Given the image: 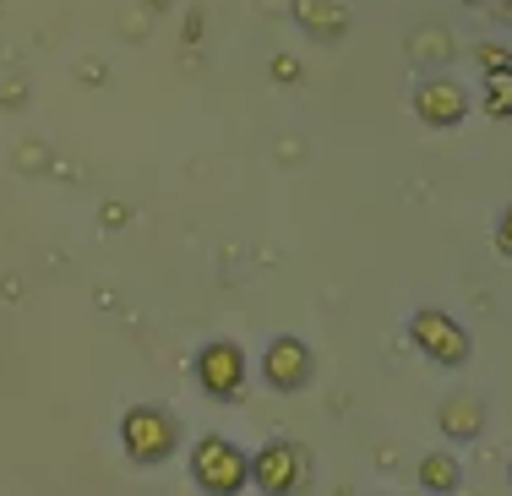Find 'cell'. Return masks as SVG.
<instances>
[{"mask_svg": "<svg viewBox=\"0 0 512 496\" xmlns=\"http://www.w3.org/2000/svg\"><path fill=\"white\" fill-rule=\"evenodd\" d=\"M175 442H180L175 415H164V409H153V404L126 409V420H120V447H126L131 464H164V458L175 453Z\"/></svg>", "mask_w": 512, "mask_h": 496, "instance_id": "2", "label": "cell"}, {"mask_svg": "<svg viewBox=\"0 0 512 496\" xmlns=\"http://www.w3.org/2000/svg\"><path fill=\"white\" fill-rule=\"evenodd\" d=\"M262 371H267V382L273 387H300L306 382V371H311V360H306V344H295V338H278L273 349H267V360H262Z\"/></svg>", "mask_w": 512, "mask_h": 496, "instance_id": "5", "label": "cell"}, {"mask_svg": "<svg viewBox=\"0 0 512 496\" xmlns=\"http://www.w3.org/2000/svg\"><path fill=\"white\" fill-rule=\"evenodd\" d=\"M251 480L267 496H289V491L300 486V453L289 442H267L262 453L251 458Z\"/></svg>", "mask_w": 512, "mask_h": 496, "instance_id": "4", "label": "cell"}, {"mask_svg": "<svg viewBox=\"0 0 512 496\" xmlns=\"http://www.w3.org/2000/svg\"><path fill=\"white\" fill-rule=\"evenodd\" d=\"M197 377L213 398H235L240 382H246V355L235 344H207L197 355Z\"/></svg>", "mask_w": 512, "mask_h": 496, "instance_id": "3", "label": "cell"}, {"mask_svg": "<svg viewBox=\"0 0 512 496\" xmlns=\"http://www.w3.org/2000/svg\"><path fill=\"white\" fill-rule=\"evenodd\" d=\"M420 344H431L436 349V360H463V338L453 322H442V317H420Z\"/></svg>", "mask_w": 512, "mask_h": 496, "instance_id": "6", "label": "cell"}, {"mask_svg": "<svg viewBox=\"0 0 512 496\" xmlns=\"http://www.w3.org/2000/svg\"><path fill=\"white\" fill-rule=\"evenodd\" d=\"M425 480H431L436 491H447L453 486V464H447V458H431V464H425Z\"/></svg>", "mask_w": 512, "mask_h": 496, "instance_id": "7", "label": "cell"}, {"mask_svg": "<svg viewBox=\"0 0 512 496\" xmlns=\"http://www.w3.org/2000/svg\"><path fill=\"white\" fill-rule=\"evenodd\" d=\"M191 480H197L207 496H240L251 480V458L224 437H202L191 447Z\"/></svg>", "mask_w": 512, "mask_h": 496, "instance_id": "1", "label": "cell"}]
</instances>
